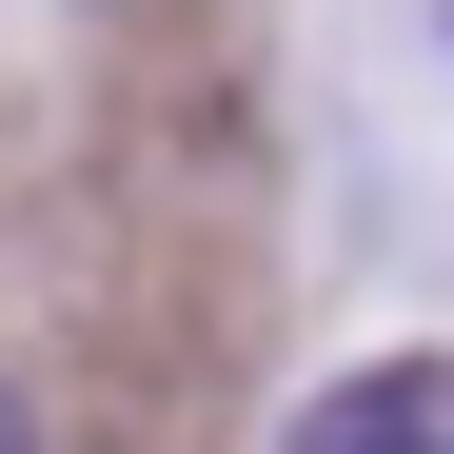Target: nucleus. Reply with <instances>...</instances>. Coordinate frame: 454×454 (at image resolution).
Instances as JSON below:
<instances>
[{"label": "nucleus", "instance_id": "f257e3e1", "mask_svg": "<svg viewBox=\"0 0 454 454\" xmlns=\"http://www.w3.org/2000/svg\"><path fill=\"white\" fill-rule=\"evenodd\" d=\"M277 454H454V356H356Z\"/></svg>", "mask_w": 454, "mask_h": 454}, {"label": "nucleus", "instance_id": "f03ea898", "mask_svg": "<svg viewBox=\"0 0 454 454\" xmlns=\"http://www.w3.org/2000/svg\"><path fill=\"white\" fill-rule=\"evenodd\" d=\"M0 454H40V415H20V375H0Z\"/></svg>", "mask_w": 454, "mask_h": 454}]
</instances>
